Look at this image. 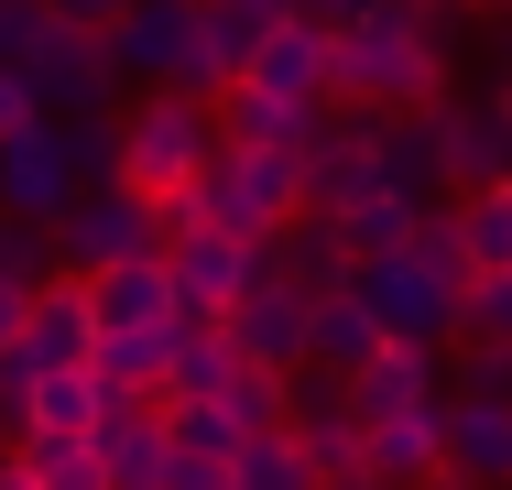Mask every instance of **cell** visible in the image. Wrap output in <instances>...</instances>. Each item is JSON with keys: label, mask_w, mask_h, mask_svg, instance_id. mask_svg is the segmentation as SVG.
<instances>
[{"label": "cell", "mask_w": 512, "mask_h": 490, "mask_svg": "<svg viewBox=\"0 0 512 490\" xmlns=\"http://www.w3.org/2000/svg\"><path fill=\"white\" fill-rule=\"evenodd\" d=\"M306 316H316V294H306V284H284L273 262H262L251 284L218 305L229 349H240V360H273V371H306Z\"/></svg>", "instance_id": "8"}, {"label": "cell", "mask_w": 512, "mask_h": 490, "mask_svg": "<svg viewBox=\"0 0 512 490\" xmlns=\"http://www.w3.org/2000/svg\"><path fill=\"white\" fill-rule=\"evenodd\" d=\"M447 229H458L469 273H512V186H502V175L458 186V207H447Z\"/></svg>", "instance_id": "20"}, {"label": "cell", "mask_w": 512, "mask_h": 490, "mask_svg": "<svg viewBox=\"0 0 512 490\" xmlns=\"http://www.w3.org/2000/svg\"><path fill=\"white\" fill-rule=\"evenodd\" d=\"M349 284H360V305L382 316V338H425V349H447L458 338V294L469 284H447L425 251H371V262H349Z\"/></svg>", "instance_id": "4"}, {"label": "cell", "mask_w": 512, "mask_h": 490, "mask_svg": "<svg viewBox=\"0 0 512 490\" xmlns=\"http://www.w3.org/2000/svg\"><path fill=\"white\" fill-rule=\"evenodd\" d=\"M327 98H349V109H425V98H447V55H436V22H425V0H371V11H349L338 33H327Z\"/></svg>", "instance_id": "1"}, {"label": "cell", "mask_w": 512, "mask_h": 490, "mask_svg": "<svg viewBox=\"0 0 512 490\" xmlns=\"http://www.w3.org/2000/svg\"><path fill=\"white\" fill-rule=\"evenodd\" d=\"M502 153H512V131H502V109H447V98H425L414 109V164H425V186H480V175H502Z\"/></svg>", "instance_id": "7"}, {"label": "cell", "mask_w": 512, "mask_h": 490, "mask_svg": "<svg viewBox=\"0 0 512 490\" xmlns=\"http://www.w3.org/2000/svg\"><path fill=\"white\" fill-rule=\"evenodd\" d=\"M414 218H425V196H414L404 175H382V186H360L338 207V240H349V262H371V251H404Z\"/></svg>", "instance_id": "19"}, {"label": "cell", "mask_w": 512, "mask_h": 490, "mask_svg": "<svg viewBox=\"0 0 512 490\" xmlns=\"http://www.w3.org/2000/svg\"><path fill=\"white\" fill-rule=\"evenodd\" d=\"M66 22H120V0H55Z\"/></svg>", "instance_id": "26"}, {"label": "cell", "mask_w": 512, "mask_h": 490, "mask_svg": "<svg viewBox=\"0 0 512 490\" xmlns=\"http://www.w3.org/2000/svg\"><path fill=\"white\" fill-rule=\"evenodd\" d=\"M77 186H99V175L77 164V131H66V120H22V131L0 142V207H22V218H55Z\"/></svg>", "instance_id": "9"}, {"label": "cell", "mask_w": 512, "mask_h": 490, "mask_svg": "<svg viewBox=\"0 0 512 490\" xmlns=\"http://www.w3.org/2000/svg\"><path fill=\"white\" fill-rule=\"evenodd\" d=\"M502 186H512V153H502Z\"/></svg>", "instance_id": "30"}, {"label": "cell", "mask_w": 512, "mask_h": 490, "mask_svg": "<svg viewBox=\"0 0 512 490\" xmlns=\"http://www.w3.org/2000/svg\"><path fill=\"white\" fill-rule=\"evenodd\" d=\"M22 77H33V98H44V120H77V109H109V88H120V55H109V22H66L55 0H44V33L11 55Z\"/></svg>", "instance_id": "3"}, {"label": "cell", "mask_w": 512, "mask_h": 490, "mask_svg": "<svg viewBox=\"0 0 512 490\" xmlns=\"http://www.w3.org/2000/svg\"><path fill=\"white\" fill-rule=\"evenodd\" d=\"M11 480L22 490H99L88 425H22V436H11Z\"/></svg>", "instance_id": "17"}, {"label": "cell", "mask_w": 512, "mask_h": 490, "mask_svg": "<svg viewBox=\"0 0 512 490\" xmlns=\"http://www.w3.org/2000/svg\"><path fill=\"white\" fill-rule=\"evenodd\" d=\"M0 436H11V414H0Z\"/></svg>", "instance_id": "31"}, {"label": "cell", "mask_w": 512, "mask_h": 490, "mask_svg": "<svg viewBox=\"0 0 512 490\" xmlns=\"http://www.w3.org/2000/svg\"><path fill=\"white\" fill-rule=\"evenodd\" d=\"M458 338H512V273H469V294H458Z\"/></svg>", "instance_id": "23"}, {"label": "cell", "mask_w": 512, "mask_h": 490, "mask_svg": "<svg viewBox=\"0 0 512 490\" xmlns=\"http://www.w3.org/2000/svg\"><path fill=\"white\" fill-rule=\"evenodd\" d=\"M77 284H88V316H99V327H164V316H175V273H164V251L99 262V273H77Z\"/></svg>", "instance_id": "14"}, {"label": "cell", "mask_w": 512, "mask_h": 490, "mask_svg": "<svg viewBox=\"0 0 512 490\" xmlns=\"http://www.w3.org/2000/svg\"><path fill=\"white\" fill-rule=\"evenodd\" d=\"M207 153H218V120H207V98H197V88H153L131 120H120V153H109V175H120L131 196H153V207H164V196L186 186Z\"/></svg>", "instance_id": "2"}, {"label": "cell", "mask_w": 512, "mask_h": 490, "mask_svg": "<svg viewBox=\"0 0 512 490\" xmlns=\"http://www.w3.org/2000/svg\"><path fill=\"white\" fill-rule=\"evenodd\" d=\"M251 88H273V98H327V33H316L306 11H284L262 44H251V66H240Z\"/></svg>", "instance_id": "16"}, {"label": "cell", "mask_w": 512, "mask_h": 490, "mask_svg": "<svg viewBox=\"0 0 512 490\" xmlns=\"http://www.w3.org/2000/svg\"><path fill=\"white\" fill-rule=\"evenodd\" d=\"M469 11H512V0H469Z\"/></svg>", "instance_id": "29"}, {"label": "cell", "mask_w": 512, "mask_h": 490, "mask_svg": "<svg viewBox=\"0 0 512 490\" xmlns=\"http://www.w3.org/2000/svg\"><path fill=\"white\" fill-rule=\"evenodd\" d=\"M207 120L240 153H306L316 131H327V98H273V88H251V77H229V88H207Z\"/></svg>", "instance_id": "10"}, {"label": "cell", "mask_w": 512, "mask_h": 490, "mask_svg": "<svg viewBox=\"0 0 512 490\" xmlns=\"http://www.w3.org/2000/svg\"><path fill=\"white\" fill-rule=\"evenodd\" d=\"M458 382L469 392H512V338H458Z\"/></svg>", "instance_id": "24"}, {"label": "cell", "mask_w": 512, "mask_h": 490, "mask_svg": "<svg viewBox=\"0 0 512 490\" xmlns=\"http://www.w3.org/2000/svg\"><path fill=\"white\" fill-rule=\"evenodd\" d=\"M491 109H502V131H512V55H502V88H491Z\"/></svg>", "instance_id": "28"}, {"label": "cell", "mask_w": 512, "mask_h": 490, "mask_svg": "<svg viewBox=\"0 0 512 490\" xmlns=\"http://www.w3.org/2000/svg\"><path fill=\"white\" fill-rule=\"evenodd\" d=\"M22 120H44V98H33V77H22L11 55H0V142H11Z\"/></svg>", "instance_id": "25"}, {"label": "cell", "mask_w": 512, "mask_h": 490, "mask_svg": "<svg viewBox=\"0 0 512 490\" xmlns=\"http://www.w3.org/2000/svg\"><path fill=\"white\" fill-rule=\"evenodd\" d=\"M371 349H382V316L360 305V284H327L306 316V371H360Z\"/></svg>", "instance_id": "18"}, {"label": "cell", "mask_w": 512, "mask_h": 490, "mask_svg": "<svg viewBox=\"0 0 512 490\" xmlns=\"http://www.w3.org/2000/svg\"><path fill=\"white\" fill-rule=\"evenodd\" d=\"M360 469H371V480H447V447H436V403L371 414V425H360Z\"/></svg>", "instance_id": "15"}, {"label": "cell", "mask_w": 512, "mask_h": 490, "mask_svg": "<svg viewBox=\"0 0 512 490\" xmlns=\"http://www.w3.org/2000/svg\"><path fill=\"white\" fill-rule=\"evenodd\" d=\"M436 447L447 480H512V392H436Z\"/></svg>", "instance_id": "11"}, {"label": "cell", "mask_w": 512, "mask_h": 490, "mask_svg": "<svg viewBox=\"0 0 512 490\" xmlns=\"http://www.w3.org/2000/svg\"><path fill=\"white\" fill-rule=\"evenodd\" d=\"M11 327H22V284H0V338H11Z\"/></svg>", "instance_id": "27"}, {"label": "cell", "mask_w": 512, "mask_h": 490, "mask_svg": "<svg viewBox=\"0 0 512 490\" xmlns=\"http://www.w3.org/2000/svg\"><path fill=\"white\" fill-rule=\"evenodd\" d=\"M131 251H164V207L131 196L120 175L109 186H77L55 207V262L66 273H99V262H131Z\"/></svg>", "instance_id": "6"}, {"label": "cell", "mask_w": 512, "mask_h": 490, "mask_svg": "<svg viewBox=\"0 0 512 490\" xmlns=\"http://www.w3.org/2000/svg\"><path fill=\"white\" fill-rule=\"evenodd\" d=\"M164 490H218L229 480V447H240V414L207 392V403H164Z\"/></svg>", "instance_id": "13"}, {"label": "cell", "mask_w": 512, "mask_h": 490, "mask_svg": "<svg viewBox=\"0 0 512 490\" xmlns=\"http://www.w3.org/2000/svg\"><path fill=\"white\" fill-rule=\"evenodd\" d=\"M164 273H175V305H229V294L262 273V240L186 218V229H164Z\"/></svg>", "instance_id": "12"}, {"label": "cell", "mask_w": 512, "mask_h": 490, "mask_svg": "<svg viewBox=\"0 0 512 490\" xmlns=\"http://www.w3.org/2000/svg\"><path fill=\"white\" fill-rule=\"evenodd\" d=\"M109 55H120V77H153V88H197V98L218 88L207 33H197V0H120Z\"/></svg>", "instance_id": "5"}, {"label": "cell", "mask_w": 512, "mask_h": 490, "mask_svg": "<svg viewBox=\"0 0 512 490\" xmlns=\"http://www.w3.org/2000/svg\"><path fill=\"white\" fill-rule=\"evenodd\" d=\"M295 480H306L295 425H251V436L229 447V490H295Z\"/></svg>", "instance_id": "21"}, {"label": "cell", "mask_w": 512, "mask_h": 490, "mask_svg": "<svg viewBox=\"0 0 512 490\" xmlns=\"http://www.w3.org/2000/svg\"><path fill=\"white\" fill-rule=\"evenodd\" d=\"M218 403L240 414V436H251V425H295V371H273V360H240V371L218 382Z\"/></svg>", "instance_id": "22"}]
</instances>
